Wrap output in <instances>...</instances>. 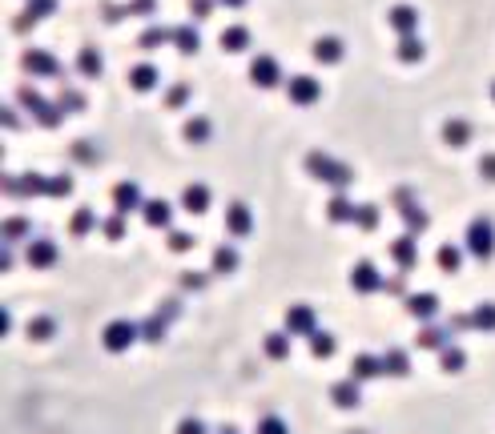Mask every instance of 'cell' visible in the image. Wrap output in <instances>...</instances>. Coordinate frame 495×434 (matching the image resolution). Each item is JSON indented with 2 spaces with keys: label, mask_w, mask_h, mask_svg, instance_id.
Returning a JSON list of instances; mask_svg holds the SVG:
<instances>
[{
  "label": "cell",
  "mask_w": 495,
  "mask_h": 434,
  "mask_svg": "<svg viewBox=\"0 0 495 434\" xmlns=\"http://www.w3.org/2000/svg\"><path fill=\"white\" fill-rule=\"evenodd\" d=\"M145 197L142 189H137V181H117L113 185V213H133V209H142Z\"/></svg>",
  "instance_id": "9"
},
{
  "label": "cell",
  "mask_w": 495,
  "mask_h": 434,
  "mask_svg": "<svg viewBox=\"0 0 495 434\" xmlns=\"http://www.w3.org/2000/svg\"><path fill=\"white\" fill-rule=\"evenodd\" d=\"M354 213H358V206H354L351 197L338 189V193L330 197V206H327V217L334 221V226H342V221H354Z\"/></svg>",
  "instance_id": "21"
},
{
  "label": "cell",
  "mask_w": 495,
  "mask_h": 434,
  "mask_svg": "<svg viewBox=\"0 0 495 434\" xmlns=\"http://www.w3.org/2000/svg\"><path fill=\"white\" fill-rule=\"evenodd\" d=\"M222 434H237V431H234V426H226V431H222Z\"/></svg>",
  "instance_id": "62"
},
{
  "label": "cell",
  "mask_w": 495,
  "mask_h": 434,
  "mask_svg": "<svg viewBox=\"0 0 495 434\" xmlns=\"http://www.w3.org/2000/svg\"><path fill=\"white\" fill-rule=\"evenodd\" d=\"M177 434H206V426H202L197 418H186V422L177 426Z\"/></svg>",
  "instance_id": "58"
},
{
  "label": "cell",
  "mask_w": 495,
  "mask_h": 434,
  "mask_svg": "<svg viewBox=\"0 0 495 434\" xmlns=\"http://www.w3.org/2000/svg\"><path fill=\"white\" fill-rule=\"evenodd\" d=\"M182 282H186L189 290H206V282H210V277H206V274H186Z\"/></svg>",
  "instance_id": "59"
},
{
  "label": "cell",
  "mask_w": 495,
  "mask_h": 434,
  "mask_svg": "<svg viewBox=\"0 0 495 434\" xmlns=\"http://www.w3.org/2000/svg\"><path fill=\"white\" fill-rule=\"evenodd\" d=\"M21 105H24V109H28L32 117H37V113H41V109L48 105V101H45V97H41L37 89H28V85H24V89H21Z\"/></svg>",
  "instance_id": "45"
},
{
  "label": "cell",
  "mask_w": 495,
  "mask_h": 434,
  "mask_svg": "<svg viewBox=\"0 0 495 434\" xmlns=\"http://www.w3.org/2000/svg\"><path fill=\"white\" fill-rule=\"evenodd\" d=\"M125 17H133V12H129V4H105V21H109V24L125 21Z\"/></svg>",
  "instance_id": "54"
},
{
  "label": "cell",
  "mask_w": 495,
  "mask_h": 434,
  "mask_svg": "<svg viewBox=\"0 0 495 434\" xmlns=\"http://www.w3.org/2000/svg\"><path fill=\"white\" fill-rule=\"evenodd\" d=\"M213 4H217V0H189V17H193V21H206L213 12Z\"/></svg>",
  "instance_id": "53"
},
{
  "label": "cell",
  "mask_w": 495,
  "mask_h": 434,
  "mask_svg": "<svg viewBox=\"0 0 495 434\" xmlns=\"http://www.w3.org/2000/svg\"><path fill=\"white\" fill-rule=\"evenodd\" d=\"M330 402L334 406H342V411H351L362 402V394H358V378H347V382H334L330 386Z\"/></svg>",
  "instance_id": "19"
},
{
  "label": "cell",
  "mask_w": 495,
  "mask_h": 434,
  "mask_svg": "<svg viewBox=\"0 0 495 434\" xmlns=\"http://www.w3.org/2000/svg\"><path fill=\"white\" fill-rule=\"evenodd\" d=\"M169 41H173V28H165V24H149L142 37H137L142 48H162V45H169Z\"/></svg>",
  "instance_id": "29"
},
{
  "label": "cell",
  "mask_w": 495,
  "mask_h": 434,
  "mask_svg": "<svg viewBox=\"0 0 495 434\" xmlns=\"http://www.w3.org/2000/svg\"><path fill=\"white\" fill-rule=\"evenodd\" d=\"M447 342H451L447 326H423L419 330V350H443Z\"/></svg>",
  "instance_id": "26"
},
{
  "label": "cell",
  "mask_w": 495,
  "mask_h": 434,
  "mask_svg": "<svg viewBox=\"0 0 495 434\" xmlns=\"http://www.w3.org/2000/svg\"><path fill=\"white\" fill-rule=\"evenodd\" d=\"M427 57V45L419 41V32H407V37H399V61L402 65H419Z\"/></svg>",
  "instance_id": "23"
},
{
  "label": "cell",
  "mask_w": 495,
  "mask_h": 434,
  "mask_svg": "<svg viewBox=\"0 0 495 434\" xmlns=\"http://www.w3.org/2000/svg\"><path fill=\"white\" fill-rule=\"evenodd\" d=\"M467 253L475 262H492L495 257V226L487 217H475L467 226Z\"/></svg>",
  "instance_id": "2"
},
{
  "label": "cell",
  "mask_w": 495,
  "mask_h": 434,
  "mask_svg": "<svg viewBox=\"0 0 495 434\" xmlns=\"http://www.w3.org/2000/svg\"><path fill=\"white\" fill-rule=\"evenodd\" d=\"M334 350H338V338H334V334H327V330H314V334H310V354H314V358H330Z\"/></svg>",
  "instance_id": "31"
},
{
  "label": "cell",
  "mask_w": 495,
  "mask_h": 434,
  "mask_svg": "<svg viewBox=\"0 0 495 434\" xmlns=\"http://www.w3.org/2000/svg\"><path fill=\"white\" fill-rule=\"evenodd\" d=\"M479 177H483V181H495V153H483V157H479Z\"/></svg>",
  "instance_id": "56"
},
{
  "label": "cell",
  "mask_w": 495,
  "mask_h": 434,
  "mask_svg": "<svg viewBox=\"0 0 495 434\" xmlns=\"http://www.w3.org/2000/svg\"><path fill=\"white\" fill-rule=\"evenodd\" d=\"M387 24H391L399 37H407V32H419V8H411V4H395V8L387 12Z\"/></svg>",
  "instance_id": "13"
},
{
  "label": "cell",
  "mask_w": 495,
  "mask_h": 434,
  "mask_svg": "<svg viewBox=\"0 0 495 434\" xmlns=\"http://www.w3.org/2000/svg\"><path fill=\"white\" fill-rule=\"evenodd\" d=\"M266 354H270V358H286V354H290V330L270 334V338H266Z\"/></svg>",
  "instance_id": "41"
},
{
  "label": "cell",
  "mask_w": 495,
  "mask_h": 434,
  "mask_svg": "<svg viewBox=\"0 0 495 434\" xmlns=\"http://www.w3.org/2000/svg\"><path fill=\"white\" fill-rule=\"evenodd\" d=\"M472 322L475 330H495V302H479L472 310Z\"/></svg>",
  "instance_id": "36"
},
{
  "label": "cell",
  "mask_w": 495,
  "mask_h": 434,
  "mask_svg": "<svg viewBox=\"0 0 495 434\" xmlns=\"http://www.w3.org/2000/svg\"><path fill=\"white\" fill-rule=\"evenodd\" d=\"M182 209L186 213H206L210 209V185H202V181H193L182 189Z\"/></svg>",
  "instance_id": "17"
},
{
  "label": "cell",
  "mask_w": 495,
  "mask_h": 434,
  "mask_svg": "<svg viewBox=\"0 0 495 434\" xmlns=\"http://www.w3.org/2000/svg\"><path fill=\"white\" fill-rule=\"evenodd\" d=\"M24 257H28V266L48 270V266H57V246H52L48 237H32V241H28V250H24Z\"/></svg>",
  "instance_id": "14"
},
{
  "label": "cell",
  "mask_w": 495,
  "mask_h": 434,
  "mask_svg": "<svg viewBox=\"0 0 495 434\" xmlns=\"http://www.w3.org/2000/svg\"><path fill=\"white\" fill-rule=\"evenodd\" d=\"M286 97H290V105H314L322 97V85L314 77H307V72H294L286 81Z\"/></svg>",
  "instance_id": "5"
},
{
  "label": "cell",
  "mask_w": 495,
  "mask_h": 434,
  "mask_svg": "<svg viewBox=\"0 0 495 434\" xmlns=\"http://www.w3.org/2000/svg\"><path fill=\"white\" fill-rule=\"evenodd\" d=\"M0 229H4V241H21L24 233L32 229V221H28V217H8Z\"/></svg>",
  "instance_id": "40"
},
{
  "label": "cell",
  "mask_w": 495,
  "mask_h": 434,
  "mask_svg": "<svg viewBox=\"0 0 495 434\" xmlns=\"http://www.w3.org/2000/svg\"><path fill=\"white\" fill-rule=\"evenodd\" d=\"M101 69H105V57L97 52V45H85L81 52H77V72H81V77L97 81V77H101Z\"/></svg>",
  "instance_id": "20"
},
{
  "label": "cell",
  "mask_w": 495,
  "mask_h": 434,
  "mask_svg": "<svg viewBox=\"0 0 495 434\" xmlns=\"http://www.w3.org/2000/svg\"><path fill=\"white\" fill-rule=\"evenodd\" d=\"M142 213H145V226H153V229H169V221H173V206L169 201H145Z\"/></svg>",
  "instance_id": "22"
},
{
  "label": "cell",
  "mask_w": 495,
  "mask_h": 434,
  "mask_svg": "<svg viewBox=\"0 0 495 434\" xmlns=\"http://www.w3.org/2000/svg\"><path fill=\"white\" fill-rule=\"evenodd\" d=\"M378 374H387V370H382V358L358 354V358L351 362V378H358V382H362V378H378Z\"/></svg>",
  "instance_id": "27"
},
{
  "label": "cell",
  "mask_w": 495,
  "mask_h": 434,
  "mask_svg": "<svg viewBox=\"0 0 495 434\" xmlns=\"http://www.w3.org/2000/svg\"><path fill=\"white\" fill-rule=\"evenodd\" d=\"M286 330H290V334H302V338H310V334L318 330L314 310H310V306H290V310H286Z\"/></svg>",
  "instance_id": "12"
},
{
  "label": "cell",
  "mask_w": 495,
  "mask_h": 434,
  "mask_svg": "<svg viewBox=\"0 0 495 434\" xmlns=\"http://www.w3.org/2000/svg\"><path fill=\"white\" fill-rule=\"evenodd\" d=\"M250 229H254L250 206H246V201H230V206H226V233H234V237H246Z\"/></svg>",
  "instance_id": "10"
},
{
  "label": "cell",
  "mask_w": 495,
  "mask_h": 434,
  "mask_svg": "<svg viewBox=\"0 0 495 434\" xmlns=\"http://www.w3.org/2000/svg\"><path fill=\"white\" fill-rule=\"evenodd\" d=\"M310 52H314V61H318V65H338V61H342V52H347V45H342L338 37H318Z\"/></svg>",
  "instance_id": "16"
},
{
  "label": "cell",
  "mask_w": 495,
  "mask_h": 434,
  "mask_svg": "<svg viewBox=\"0 0 495 434\" xmlns=\"http://www.w3.org/2000/svg\"><path fill=\"white\" fill-rule=\"evenodd\" d=\"M391 257L399 262V270H415L419 266V233H402L399 241H391Z\"/></svg>",
  "instance_id": "8"
},
{
  "label": "cell",
  "mask_w": 495,
  "mask_h": 434,
  "mask_svg": "<svg viewBox=\"0 0 495 434\" xmlns=\"http://www.w3.org/2000/svg\"><path fill=\"white\" fill-rule=\"evenodd\" d=\"M189 101V85H173V89L165 92V109H182Z\"/></svg>",
  "instance_id": "51"
},
{
  "label": "cell",
  "mask_w": 495,
  "mask_h": 434,
  "mask_svg": "<svg viewBox=\"0 0 495 434\" xmlns=\"http://www.w3.org/2000/svg\"><path fill=\"white\" fill-rule=\"evenodd\" d=\"M447 330H451V334H459V330H475L472 314H455V318L447 322Z\"/></svg>",
  "instance_id": "57"
},
{
  "label": "cell",
  "mask_w": 495,
  "mask_h": 434,
  "mask_svg": "<svg viewBox=\"0 0 495 434\" xmlns=\"http://www.w3.org/2000/svg\"><path fill=\"white\" fill-rule=\"evenodd\" d=\"M21 65H24V72H32V77H61L57 57H52V52H45V48H24Z\"/></svg>",
  "instance_id": "7"
},
{
  "label": "cell",
  "mask_w": 495,
  "mask_h": 434,
  "mask_svg": "<svg viewBox=\"0 0 495 434\" xmlns=\"http://www.w3.org/2000/svg\"><path fill=\"white\" fill-rule=\"evenodd\" d=\"M173 45H177L182 57H193V52L202 48V37H197V28H193V24H177V28H173Z\"/></svg>",
  "instance_id": "25"
},
{
  "label": "cell",
  "mask_w": 495,
  "mask_h": 434,
  "mask_svg": "<svg viewBox=\"0 0 495 434\" xmlns=\"http://www.w3.org/2000/svg\"><path fill=\"white\" fill-rule=\"evenodd\" d=\"M137 338H142V326H137V322H125V318L109 322V326H105V334H101V342H105L109 354H125V350L137 342Z\"/></svg>",
  "instance_id": "3"
},
{
  "label": "cell",
  "mask_w": 495,
  "mask_h": 434,
  "mask_svg": "<svg viewBox=\"0 0 495 434\" xmlns=\"http://www.w3.org/2000/svg\"><path fill=\"white\" fill-rule=\"evenodd\" d=\"M382 290H391V294H399V290H402V277H391V282H382Z\"/></svg>",
  "instance_id": "60"
},
{
  "label": "cell",
  "mask_w": 495,
  "mask_h": 434,
  "mask_svg": "<svg viewBox=\"0 0 495 434\" xmlns=\"http://www.w3.org/2000/svg\"><path fill=\"white\" fill-rule=\"evenodd\" d=\"M250 85H254V89H278V85H286L282 65H278L270 52H258V57L250 61Z\"/></svg>",
  "instance_id": "4"
},
{
  "label": "cell",
  "mask_w": 495,
  "mask_h": 434,
  "mask_svg": "<svg viewBox=\"0 0 495 434\" xmlns=\"http://www.w3.org/2000/svg\"><path fill=\"white\" fill-rule=\"evenodd\" d=\"M32 21H45V17H52L57 12V0H28V8H24Z\"/></svg>",
  "instance_id": "46"
},
{
  "label": "cell",
  "mask_w": 495,
  "mask_h": 434,
  "mask_svg": "<svg viewBox=\"0 0 495 434\" xmlns=\"http://www.w3.org/2000/svg\"><path fill=\"white\" fill-rule=\"evenodd\" d=\"M234 266H237V253L230 250V246H217V250H213V274H230Z\"/></svg>",
  "instance_id": "38"
},
{
  "label": "cell",
  "mask_w": 495,
  "mask_h": 434,
  "mask_svg": "<svg viewBox=\"0 0 495 434\" xmlns=\"http://www.w3.org/2000/svg\"><path fill=\"white\" fill-rule=\"evenodd\" d=\"M72 193V173H57L48 177V197H69Z\"/></svg>",
  "instance_id": "43"
},
{
  "label": "cell",
  "mask_w": 495,
  "mask_h": 434,
  "mask_svg": "<svg viewBox=\"0 0 495 434\" xmlns=\"http://www.w3.org/2000/svg\"><path fill=\"white\" fill-rule=\"evenodd\" d=\"M142 338H149V342H162L165 338V318L157 314V318H149V322H142Z\"/></svg>",
  "instance_id": "47"
},
{
  "label": "cell",
  "mask_w": 495,
  "mask_h": 434,
  "mask_svg": "<svg viewBox=\"0 0 495 434\" xmlns=\"http://www.w3.org/2000/svg\"><path fill=\"white\" fill-rule=\"evenodd\" d=\"M395 206H399L402 221H407V233H423V229L431 226V217H427V209H423V206H415L407 189H399V193H395Z\"/></svg>",
  "instance_id": "6"
},
{
  "label": "cell",
  "mask_w": 495,
  "mask_h": 434,
  "mask_svg": "<svg viewBox=\"0 0 495 434\" xmlns=\"http://www.w3.org/2000/svg\"><path fill=\"white\" fill-rule=\"evenodd\" d=\"M443 141H447V145H467V141H472V121H463V117L447 121V125H443Z\"/></svg>",
  "instance_id": "28"
},
{
  "label": "cell",
  "mask_w": 495,
  "mask_h": 434,
  "mask_svg": "<svg viewBox=\"0 0 495 434\" xmlns=\"http://www.w3.org/2000/svg\"><path fill=\"white\" fill-rule=\"evenodd\" d=\"M407 310H411L419 322H431L435 314H439V297L435 294H411L407 297Z\"/></svg>",
  "instance_id": "24"
},
{
  "label": "cell",
  "mask_w": 495,
  "mask_h": 434,
  "mask_svg": "<svg viewBox=\"0 0 495 434\" xmlns=\"http://www.w3.org/2000/svg\"><path fill=\"white\" fill-rule=\"evenodd\" d=\"M459 266H463V250H459V246H439V270H443V274H455V270H459Z\"/></svg>",
  "instance_id": "34"
},
{
  "label": "cell",
  "mask_w": 495,
  "mask_h": 434,
  "mask_svg": "<svg viewBox=\"0 0 495 434\" xmlns=\"http://www.w3.org/2000/svg\"><path fill=\"white\" fill-rule=\"evenodd\" d=\"M8 193H45L48 197V177L28 173V177H21V181H8Z\"/></svg>",
  "instance_id": "30"
},
{
  "label": "cell",
  "mask_w": 495,
  "mask_h": 434,
  "mask_svg": "<svg viewBox=\"0 0 495 434\" xmlns=\"http://www.w3.org/2000/svg\"><path fill=\"white\" fill-rule=\"evenodd\" d=\"M217 45H222V52H246V48H250V28H246V24H230V28H222Z\"/></svg>",
  "instance_id": "18"
},
{
  "label": "cell",
  "mask_w": 495,
  "mask_h": 434,
  "mask_svg": "<svg viewBox=\"0 0 495 434\" xmlns=\"http://www.w3.org/2000/svg\"><path fill=\"white\" fill-rule=\"evenodd\" d=\"M382 370H387V374H395V378H402V374H411V362H407V350H387V358H382Z\"/></svg>",
  "instance_id": "35"
},
{
  "label": "cell",
  "mask_w": 495,
  "mask_h": 434,
  "mask_svg": "<svg viewBox=\"0 0 495 434\" xmlns=\"http://www.w3.org/2000/svg\"><path fill=\"white\" fill-rule=\"evenodd\" d=\"M157 81H162V72H157V65H149V61H142V65H133V69H129V89H133V92L157 89Z\"/></svg>",
  "instance_id": "15"
},
{
  "label": "cell",
  "mask_w": 495,
  "mask_h": 434,
  "mask_svg": "<svg viewBox=\"0 0 495 434\" xmlns=\"http://www.w3.org/2000/svg\"><path fill=\"white\" fill-rule=\"evenodd\" d=\"M52 330H57V322H52V318H32V322H28V334H32V338H41V342L52 338Z\"/></svg>",
  "instance_id": "49"
},
{
  "label": "cell",
  "mask_w": 495,
  "mask_h": 434,
  "mask_svg": "<svg viewBox=\"0 0 495 434\" xmlns=\"http://www.w3.org/2000/svg\"><path fill=\"white\" fill-rule=\"evenodd\" d=\"M210 121H206V117H189L186 121V137L193 141V145H202V141H210Z\"/></svg>",
  "instance_id": "37"
},
{
  "label": "cell",
  "mask_w": 495,
  "mask_h": 434,
  "mask_svg": "<svg viewBox=\"0 0 495 434\" xmlns=\"http://www.w3.org/2000/svg\"><path fill=\"white\" fill-rule=\"evenodd\" d=\"M463 362H467V354H463V350H459V346H443V350H439V366H443V370H447V374H459V370H463Z\"/></svg>",
  "instance_id": "32"
},
{
  "label": "cell",
  "mask_w": 495,
  "mask_h": 434,
  "mask_svg": "<svg viewBox=\"0 0 495 434\" xmlns=\"http://www.w3.org/2000/svg\"><path fill=\"white\" fill-rule=\"evenodd\" d=\"M222 8H246V0H217Z\"/></svg>",
  "instance_id": "61"
},
{
  "label": "cell",
  "mask_w": 495,
  "mask_h": 434,
  "mask_svg": "<svg viewBox=\"0 0 495 434\" xmlns=\"http://www.w3.org/2000/svg\"><path fill=\"white\" fill-rule=\"evenodd\" d=\"M258 434H290V426H286L278 414H266V418L258 422Z\"/></svg>",
  "instance_id": "50"
},
{
  "label": "cell",
  "mask_w": 495,
  "mask_h": 434,
  "mask_svg": "<svg viewBox=\"0 0 495 434\" xmlns=\"http://www.w3.org/2000/svg\"><path fill=\"white\" fill-rule=\"evenodd\" d=\"M492 101H495V85H492Z\"/></svg>",
  "instance_id": "63"
},
{
  "label": "cell",
  "mask_w": 495,
  "mask_h": 434,
  "mask_svg": "<svg viewBox=\"0 0 495 434\" xmlns=\"http://www.w3.org/2000/svg\"><path fill=\"white\" fill-rule=\"evenodd\" d=\"M351 290L354 294H375V290H382V277H378V270L371 262H358L351 270Z\"/></svg>",
  "instance_id": "11"
},
{
  "label": "cell",
  "mask_w": 495,
  "mask_h": 434,
  "mask_svg": "<svg viewBox=\"0 0 495 434\" xmlns=\"http://www.w3.org/2000/svg\"><path fill=\"white\" fill-rule=\"evenodd\" d=\"M61 117H65V109H61V105H45V109L37 113V121H41L45 129H52V125H61Z\"/></svg>",
  "instance_id": "52"
},
{
  "label": "cell",
  "mask_w": 495,
  "mask_h": 434,
  "mask_svg": "<svg viewBox=\"0 0 495 434\" xmlns=\"http://www.w3.org/2000/svg\"><path fill=\"white\" fill-rule=\"evenodd\" d=\"M93 226H97V213L89 206H81L77 213H72V221H69V229L77 233V237H85V233H93Z\"/></svg>",
  "instance_id": "33"
},
{
  "label": "cell",
  "mask_w": 495,
  "mask_h": 434,
  "mask_svg": "<svg viewBox=\"0 0 495 434\" xmlns=\"http://www.w3.org/2000/svg\"><path fill=\"white\" fill-rule=\"evenodd\" d=\"M101 229H105V237H109V241H121V237H125V213L105 217V221H101Z\"/></svg>",
  "instance_id": "44"
},
{
  "label": "cell",
  "mask_w": 495,
  "mask_h": 434,
  "mask_svg": "<svg viewBox=\"0 0 495 434\" xmlns=\"http://www.w3.org/2000/svg\"><path fill=\"white\" fill-rule=\"evenodd\" d=\"M307 173L314 177V181H327V185H334V189H347V185L354 181V169L351 165H342V161H334V157H327V153H307Z\"/></svg>",
  "instance_id": "1"
},
{
  "label": "cell",
  "mask_w": 495,
  "mask_h": 434,
  "mask_svg": "<svg viewBox=\"0 0 495 434\" xmlns=\"http://www.w3.org/2000/svg\"><path fill=\"white\" fill-rule=\"evenodd\" d=\"M153 8H157V0H129L133 17H153Z\"/></svg>",
  "instance_id": "55"
},
{
  "label": "cell",
  "mask_w": 495,
  "mask_h": 434,
  "mask_svg": "<svg viewBox=\"0 0 495 434\" xmlns=\"http://www.w3.org/2000/svg\"><path fill=\"white\" fill-rule=\"evenodd\" d=\"M354 226L362 229V233H375V229H378V206H358Z\"/></svg>",
  "instance_id": "39"
},
{
  "label": "cell",
  "mask_w": 495,
  "mask_h": 434,
  "mask_svg": "<svg viewBox=\"0 0 495 434\" xmlns=\"http://www.w3.org/2000/svg\"><path fill=\"white\" fill-rule=\"evenodd\" d=\"M57 105H61L65 113H81V109H85V97H81L77 89H61V97H57Z\"/></svg>",
  "instance_id": "42"
},
{
  "label": "cell",
  "mask_w": 495,
  "mask_h": 434,
  "mask_svg": "<svg viewBox=\"0 0 495 434\" xmlns=\"http://www.w3.org/2000/svg\"><path fill=\"white\" fill-rule=\"evenodd\" d=\"M169 250L173 253L193 250V233H186V229H169Z\"/></svg>",
  "instance_id": "48"
}]
</instances>
